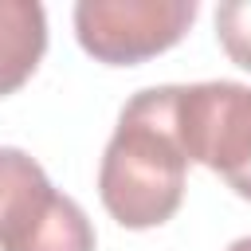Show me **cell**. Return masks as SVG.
Wrapping results in <instances>:
<instances>
[{"instance_id":"1","label":"cell","mask_w":251,"mask_h":251,"mask_svg":"<svg viewBox=\"0 0 251 251\" xmlns=\"http://www.w3.org/2000/svg\"><path fill=\"white\" fill-rule=\"evenodd\" d=\"M188 157L176 137V86L137 90L106 141L98 196L122 227H161L184 200Z\"/></svg>"},{"instance_id":"2","label":"cell","mask_w":251,"mask_h":251,"mask_svg":"<svg viewBox=\"0 0 251 251\" xmlns=\"http://www.w3.org/2000/svg\"><path fill=\"white\" fill-rule=\"evenodd\" d=\"M0 251H94L86 212L24 149H0Z\"/></svg>"},{"instance_id":"3","label":"cell","mask_w":251,"mask_h":251,"mask_svg":"<svg viewBox=\"0 0 251 251\" xmlns=\"http://www.w3.org/2000/svg\"><path fill=\"white\" fill-rule=\"evenodd\" d=\"M176 137L188 161L251 200V86L227 78L176 86Z\"/></svg>"},{"instance_id":"4","label":"cell","mask_w":251,"mask_h":251,"mask_svg":"<svg viewBox=\"0 0 251 251\" xmlns=\"http://www.w3.org/2000/svg\"><path fill=\"white\" fill-rule=\"evenodd\" d=\"M196 20V0H78L75 35L86 55L133 67L169 51Z\"/></svg>"},{"instance_id":"5","label":"cell","mask_w":251,"mask_h":251,"mask_svg":"<svg viewBox=\"0 0 251 251\" xmlns=\"http://www.w3.org/2000/svg\"><path fill=\"white\" fill-rule=\"evenodd\" d=\"M47 51V16L39 0H0V98L20 90Z\"/></svg>"},{"instance_id":"6","label":"cell","mask_w":251,"mask_h":251,"mask_svg":"<svg viewBox=\"0 0 251 251\" xmlns=\"http://www.w3.org/2000/svg\"><path fill=\"white\" fill-rule=\"evenodd\" d=\"M216 35L231 63L251 71V0H227L216 8Z\"/></svg>"},{"instance_id":"7","label":"cell","mask_w":251,"mask_h":251,"mask_svg":"<svg viewBox=\"0 0 251 251\" xmlns=\"http://www.w3.org/2000/svg\"><path fill=\"white\" fill-rule=\"evenodd\" d=\"M227 251H251V235H243V239H235Z\"/></svg>"}]
</instances>
